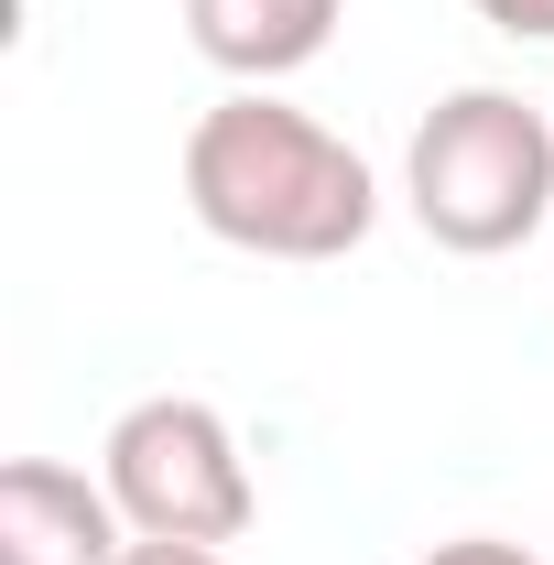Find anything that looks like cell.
<instances>
[{"mask_svg": "<svg viewBox=\"0 0 554 565\" xmlns=\"http://www.w3.org/2000/svg\"><path fill=\"white\" fill-rule=\"evenodd\" d=\"M131 522L109 479H87L66 457H11L0 468V565H120Z\"/></svg>", "mask_w": 554, "mask_h": 565, "instance_id": "obj_4", "label": "cell"}, {"mask_svg": "<svg viewBox=\"0 0 554 565\" xmlns=\"http://www.w3.org/2000/svg\"><path fill=\"white\" fill-rule=\"evenodd\" d=\"M120 565H228L217 544H163V533H131L120 544Z\"/></svg>", "mask_w": 554, "mask_h": 565, "instance_id": "obj_8", "label": "cell"}, {"mask_svg": "<svg viewBox=\"0 0 554 565\" xmlns=\"http://www.w3.org/2000/svg\"><path fill=\"white\" fill-rule=\"evenodd\" d=\"M424 565H544L533 544H500V533H457V544H435Z\"/></svg>", "mask_w": 554, "mask_h": 565, "instance_id": "obj_7", "label": "cell"}, {"mask_svg": "<svg viewBox=\"0 0 554 565\" xmlns=\"http://www.w3.org/2000/svg\"><path fill=\"white\" fill-rule=\"evenodd\" d=\"M489 33H511V44H554V0H468Z\"/></svg>", "mask_w": 554, "mask_h": 565, "instance_id": "obj_6", "label": "cell"}, {"mask_svg": "<svg viewBox=\"0 0 554 565\" xmlns=\"http://www.w3.org/2000/svg\"><path fill=\"white\" fill-rule=\"evenodd\" d=\"M98 479L120 500V522L131 533H163V544H239L262 522V479H251L228 414L196 403V392L131 403V414L109 424V446H98Z\"/></svg>", "mask_w": 554, "mask_h": 565, "instance_id": "obj_3", "label": "cell"}, {"mask_svg": "<svg viewBox=\"0 0 554 565\" xmlns=\"http://www.w3.org/2000/svg\"><path fill=\"white\" fill-rule=\"evenodd\" d=\"M185 207L251 262H348L381 228V174L316 109L273 87H228L185 131Z\"/></svg>", "mask_w": 554, "mask_h": 565, "instance_id": "obj_1", "label": "cell"}, {"mask_svg": "<svg viewBox=\"0 0 554 565\" xmlns=\"http://www.w3.org/2000/svg\"><path fill=\"white\" fill-rule=\"evenodd\" d=\"M348 0H185V44L228 87H283L338 44Z\"/></svg>", "mask_w": 554, "mask_h": 565, "instance_id": "obj_5", "label": "cell"}, {"mask_svg": "<svg viewBox=\"0 0 554 565\" xmlns=\"http://www.w3.org/2000/svg\"><path fill=\"white\" fill-rule=\"evenodd\" d=\"M403 207L457 262L522 250L533 228H554V109L511 87H446L403 152Z\"/></svg>", "mask_w": 554, "mask_h": 565, "instance_id": "obj_2", "label": "cell"}]
</instances>
